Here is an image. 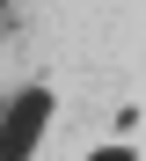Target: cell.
Returning a JSON list of instances; mask_svg holds the SVG:
<instances>
[{
  "mask_svg": "<svg viewBox=\"0 0 146 161\" xmlns=\"http://www.w3.org/2000/svg\"><path fill=\"white\" fill-rule=\"evenodd\" d=\"M44 117H51V95H44V88H29L15 110L0 117V161H29V147H37Z\"/></svg>",
  "mask_w": 146,
  "mask_h": 161,
  "instance_id": "cell-1",
  "label": "cell"
},
{
  "mask_svg": "<svg viewBox=\"0 0 146 161\" xmlns=\"http://www.w3.org/2000/svg\"><path fill=\"white\" fill-rule=\"evenodd\" d=\"M8 22H15V0H0V37H8Z\"/></svg>",
  "mask_w": 146,
  "mask_h": 161,
  "instance_id": "cell-3",
  "label": "cell"
},
{
  "mask_svg": "<svg viewBox=\"0 0 146 161\" xmlns=\"http://www.w3.org/2000/svg\"><path fill=\"white\" fill-rule=\"evenodd\" d=\"M95 161H132V147H102V154H95Z\"/></svg>",
  "mask_w": 146,
  "mask_h": 161,
  "instance_id": "cell-2",
  "label": "cell"
}]
</instances>
